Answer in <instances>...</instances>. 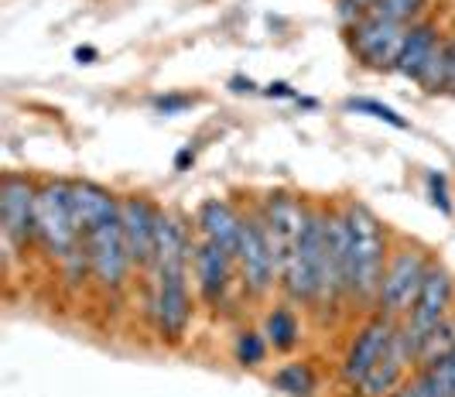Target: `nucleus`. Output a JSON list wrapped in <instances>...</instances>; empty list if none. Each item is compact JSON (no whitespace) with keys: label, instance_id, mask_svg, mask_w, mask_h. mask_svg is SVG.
Returning <instances> with one entry per match:
<instances>
[{"label":"nucleus","instance_id":"obj_25","mask_svg":"<svg viewBox=\"0 0 455 397\" xmlns=\"http://www.w3.org/2000/svg\"><path fill=\"white\" fill-rule=\"evenodd\" d=\"M267 356V339L264 332H240L236 336V363L240 367H260Z\"/></svg>","mask_w":455,"mask_h":397},{"label":"nucleus","instance_id":"obj_11","mask_svg":"<svg viewBox=\"0 0 455 397\" xmlns=\"http://www.w3.org/2000/svg\"><path fill=\"white\" fill-rule=\"evenodd\" d=\"M342 298H349V223L339 210L325 219V260L315 308H339Z\"/></svg>","mask_w":455,"mask_h":397},{"label":"nucleus","instance_id":"obj_17","mask_svg":"<svg viewBox=\"0 0 455 397\" xmlns=\"http://www.w3.org/2000/svg\"><path fill=\"white\" fill-rule=\"evenodd\" d=\"M240 230H243V212L233 210L227 199H205L203 210H199V234H203V240L223 247L229 258L236 260Z\"/></svg>","mask_w":455,"mask_h":397},{"label":"nucleus","instance_id":"obj_13","mask_svg":"<svg viewBox=\"0 0 455 397\" xmlns=\"http://www.w3.org/2000/svg\"><path fill=\"white\" fill-rule=\"evenodd\" d=\"M394 332H397V319H390V315H384V312H377V315L356 332V339L349 343V350H346L342 367H339V377L346 387L356 391V387L363 384V377L373 370V363L387 353Z\"/></svg>","mask_w":455,"mask_h":397},{"label":"nucleus","instance_id":"obj_7","mask_svg":"<svg viewBox=\"0 0 455 397\" xmlns=\"http://www.w3.org/2000/svg\"><path fill=\"white\" fill-rule=\"evenodd\" d=\"M83 240H86V254H90L92 281L100 288H107V291L124 288V281L131 274L134 260L127 254V240H124V230H120V216L100 223Z\"/></svg>","mask_w":455,"mask_h":397},{"label":"nucleus","instance_id":"obj_5","mask_svg":"<svg viewBox=\"0 0 455 397\" xmlns=\"http://www.w3.org/2000/svg\"><path fill=\"white\" fill-rule=\"evenodd\" d=\"M236 267L251 298H264L277 281V264H274L267 226L260 212H243V230H240V250H236Z\"/></svg>","mask_w":455,"mask_h":397},{"label":"nucleus","instance_id":"obj_24","mask_svg":"<svg viewBox=\"0 0 455 397\" xmlns=\"http://www.w3.org/2000/svg\"><path fill=\"white\" fill-rule=\"evenodd\" d=\"M346 110H353V114H370V117L384 120V123H390V127H397V131H408L411 123L397 110H390V107H384V103H377V99H366V96H353V99H346Z\"/></svg>","mask_w":455,"mask_h":397},{"label":"nucleus","instance_id":"obj_6","mask_svg":"<svg viewBox=\"0 0 455 397\" xmlns=\"http://www.w3.org/2000/svg\"><path fill=\"white\" fill-rule=\"evenodd\" d=\"M260 219L267 226V240H271L274 250V264H277V278L284 274L288 260L295 254L298 240H301V230H305V219H308V206L298 199V195H288V192H271L260 206Z\"/></svg>","mask_w":455,"mask_h":397},{"label":"nucleus","instance_id":"obj_12","mask_svg":"<svg viewBox=\"0 0 455 397\" xmlns=\"http://www.w3.org/2000/svg\"><path fill=\"white\" fill-rule=\"evenodd\" d=\"M151 319L161 339L179 343L192 322V295H188V271L155 274L151 291Z\"/></svg>","mask_w":455,"mask_h":397},{"label":"nucleus","instance_id":"obj_30","mask_svg":"<svg viewBox=\"0 0 455 397\" xmlns=\"http://www.w3.org/2000/svg\"><path fill=\"white\" fill-rule=\"evenodd\" d=\"M260 93L271 96V99H298V93L288 86V83H271V86H264Z\"/></svg>","mask_w":455,"mask_h":397},{"label":"nucleus","instance_id":"obj_3","mask_svg":"<svg viewBox=\"0 0 455 397\" xmlns=\"http://www.w3.org/2000/svg\"><path fill=\"white\" fill-rule=\"evenodd\" d=\"M325 219H329V212L308 210L301 240H298L295 254L288 260L284 274H281L284 291H288L291 302L315 305V295H319V284H322V260H325Z\"/></svg>","mask_w":455,"mask_h":397},{"label":"nucleus","instance_id":"obj_4","mask_svg":"<svg viewBox=\"0 0 455 397\" xmlns=\"http://www.w3.org/2000/svg\"><path fill=\"white\" fill-rule=\"evenodd\" d=\"M435 260L421 250V247H401L394 250V258L387 260V271H384V284H380V295H377V308L404 322L411 312V305L418 298L421 284L428 278V267Z\"/></svg>","mask_w":455,"mask_h":397},{"label":"nucleus","instance_id":"obj_22","mask_svg":"<svg viewBox=\"0 0 455 397\" xmlns=\"http://www.w3.org/2000/svg\"><path fill=\"white\" fill-rule=\"evenodd\" d=\"M271 387L288 397H312L315 394V374L308 363H284L271 377Z\"/></svg>","mask_w":455,"mask_h":397},{"label":"nucleus","instance_id":"obj_26","mask_svg":"<svg viewBox=\"0 0 455 397\" xmlns=\"http://www.w3.org/2000/svg\"><path fill=\"white\" fill-rule=\"evenodd\" d=\"M151 107L164 114V117H175V114H182V110H192L196 107V96L188 93H164V96H155L151 99Z\"/></svg>","mask_w":455,"mask_h":397},{"label":"nucleus","instance_id":"obj_10","mask_svg":"<svg viewBox=\"0 0 455 397\" xmlns=\"http://www.w3.org/2000/svg\"><path fill=\"white\" fill-rule=\"evenodd\" d=\"M35 206H38V188L24 175H4L0 182V226H4V243L7 250H21L35 236Z\"/></svg>","mask_w":455,"mask_h":397},{"label":"nucleus","instance_id":"obj_28","mask_svg":"<svg viewBox=\"0 0 455 397\" xmlns=\"http://www.w3.org/2000/svg\"><path fill=\"white\" fill-rule=\"evenodd\" d=\"M373 4H377V0H336V14H339L342 24H356L360 18L370 14Z\"/></svg>","mask_w":455,"mask_h":397},{"label":"nucleus","instance_id":"obj_27","mask_svg":"<svg viewBox=\"0 0 455 397\" xmlns=\"http://www.w3.org/2000/svg\"><path fill=\"white\" fill-rule=\"evenodd\" d=\"M428 195H432V206L442 212V216L452 212V202H449V182H445L442 171H432V175H428Z\"/></svg>","mask_w":455,"mask_h":397},{"label":"nucleus","instance_id":"obj_21","mask_svg":"<svg viewBox=\"0 0 455 397\" xmlns=\"http://www.w3.org/2000/svg\"><path fill=\"white\" fill-rule=\"evenodd\" d=\"M449 353H455V315H449L445 322H438V326L421 339V346H418V367H432L438 360H445Z\"/></svg>","mask_w":455,"mask_h":397},{"label":"nucleus","instance_id":"obj_31","mask_svg":"<svg viewBox=\"0 0 455 397\" xmlns=\"http://www.w3.org/2000/svg\"><path fill=\"white\" fill-rule=\"evenodd\" d=\"M229 90H233V93H257V83L247 79V75H233V79H229Z\"/></svg>","mask_w":455,"mask_h":397},{"label":"nucleus","instance_id":"obj_20","mask_svg":"<svg viewBox=\"0 0 455 397\" xmlns=\"http://www.w3.org/2000/svg\"><path fill=\"white\" fill-rule=\"evenodd\" d=\"M264 339L277 353H291L298 346L301 326H298V315L288 305H277L274 312H267V319H264Z\"/></svg>","mask_w":455,"mask_h":397},{"label":"nucleus","instance_id":"obj_14","mask_svg":"<svg viewBox=\"0 0 455 397\" xmlns=\"http://www.w3.org/2000/svg\"><path fill=\"white\" fill-rule=\"evenodd\" d=\"M158 216L144 195H124L120 199V230L127 240V254L134 267H151L155 260V243H158Z\"/></svg>","mask_w":455,"mask_h":397},{"label":"nucleus","instance_id":"obj_9","mask_svg":"<svg viewBox=\"0 0 455 397\" xmlns=\"http://www.w3.org/2000/svg\"><path fill=\"white\" fill-rule=\"evenodd\" d=\"M411 24H394L380 21V18H360L356 24H349V45L360 55V62L370 69L390 72L397 69V59L404 52Z\"/></svg>","mask_w":455,"mask_h":397},{"label":"nucleus","instance_id":"obj_2","mask_svg":"<svg viewBox=\"0 0 455 397\" xmlns=\"http://www.w3.org/2000/svg\"><path fill=\"white\" fill-rule=\"evenodd\" d=\"M35 236L52 258H72L83 247V234L72 216V182H45L38 188V206H35Z\"/></svg>","mask_w":455,"mask_h":397},{"label":"nucleus","instance_id":"obj_32","mask_svg":"<svg viewBox=\"0 0 455 397\" xmlns=\"http://www.w3.org/2000/svg\"><path fill=\"white\" fill-rule=\"evenodd\" d=\"M96 55H100V52H96V48H76V59H79V62H86V66H90L92 59H96Z\"/></svg>","mask_w":455,"mask_h":397},{"label":"nucleus","instance_id":"obj_15","mask_svg":"<svg viewBox=\"0 0 455 397\" xmlns=\"http://www.w3.org/2000/svg\"><path fill=\"white\" fill-rule=\"evenodd\" d=\"M414 360H418V350H414V343L408 339V329L397 322V332H394V339H390L387 353L373 363V370H370V374L363 377V384L356 387L360 397H390L401 387L404 370H408Z\"/></svg>","mask_w":455,"mask_h":397},{"label":"nucleus","instance_id":"obj_1","mask_svg":"<svg viewBox=\"0 0 455 397\" xmlns=\"http://www.w3.org/2000/svg\"><path fill=\"white\" fill-rule=\"evenodd\" d=\"M342 216L349 223V298L377 305L384 271H387V236L377 212L363 202H346Z\"/></svg>","mask_w":455,"mask_h":397},{"label":"nucleus","instance_id":"obj_18","mask_svg":"<svg viewBox=\"0 0 455 397\" xmlns=\"http://www.w3.org/2000/svg\"><path fill=\"white\" fill-rule=\"evenodd\" d=\"M72 216H76L79 234L86 236L100 223L120 216V199L110 188L96 186V182H72Z\"/></svg>","mask_w":455,"mask_h":397},{"label":"nucleus","instance_id":"obj_8","mask_svg":"<svg viewBox=\"0 0 455 397\" xmlns=\"http://www.w3.org/2000/svg\"><path fill=\"white\" fill-rule=\"evenodd\" d=\"M452 302H455V278L442 264H432V267H428V278H425L418 298L411 305L408 319L401 322V326L408 329V339L414 343V350L421 346V339H425L438 322H445V319L452 315Z\"/></svg>","mask_w":455,"mask_h":397},{"label":"nucleus","instance_id":"obj_33","mask_svg":"<svg viewBox=\"0 0 455 397\" xmlns=\"http://www.w3.org/2000/svg\"><path fill=\"white\" fill-rule=\"evenodd\" d=\"M192 158H196V155H192V147H185V151H179V158H175V168H179V171H185Z\"/></svg>","mask_w":455,"mask_h":397},{"label":"nucleus","instance_id":"obj_29","mask_svg":"<svg viewBox=\"0 0 455 397\" xmlns=\"http://www.w3.org/2000/svg\"><path fill=\"white\" fill-rule=\"evenodd\" d=\"M445 93L455 96V35L445 42Z\"/></svg>","mask_w":455,"mask_h":397},{"label":"nucleus","instance_id":"obj_16","mask_svg":"<svg viewBox=\"0 0 455 397\" xmlns=\"http://www.w3.org/2000/svg\"><path fill=\"white\" fill-rule=\"evenodd\" d=\"M192 264H196V278H199V291L209 305H220L223 295L229 291V281H233V264L236 260L229 258L223 247L209 243V240H199L196 254H192Z\"/></svg>","mask_w":455,"mask_h":397},{"label":"nucleus","instance_id":"obj_23","mask_svg":"<svg viewBox=\"0 0 455 397\" xmlns=\"http://www.w3.org/2000/svg\"><path fill=\"white\" fill-rule=\"evenodd\" d=\"M425 4L428 0H377L370 7V18H380V21L394 24H418L425 14Z\"/></svg>","mask_w":455,"mask_h":397},{"label":"nucleus","instance_id":"obj_19","mask_svg":"<svg viewBox=\"0 0 455 397\" xmlns=\"http://www.w3.org/2000/svg\"><path fill=\"white\" fill-rule=\"evenodd\" d=\"M442 38H438V28L432 21H418L411 24L408 31V42H404V52H401V59H397V69L401 75H408V79H418L421 69H425V62L432 59L435 45H438Z\"/></svg>","mask_w":455,"mask_h":397}]
</instances>
